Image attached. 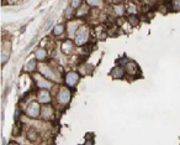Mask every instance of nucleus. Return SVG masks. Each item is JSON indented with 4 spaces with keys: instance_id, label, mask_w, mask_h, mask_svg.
I'll use <instances>...</instances> for the list:
<instances>
[{
    "instance_id": "obj_16",
    "label": "nucleus",
    "mask_w": 180,
    "mask_h": 145,
    "mask_svg": "<svg viewBox=\"0 0 180 145\" xmlns=\"http://www.w3.org/2000/svg\"><path fill=\"white\" fill-rule=\"evenodd\" d=\"M36 67H37V64H36V61H30V62L27 63L26 66H25V71H27V72H31V71H35V70H36Z\"/></svg>"
},
{
    "instance_id": "obj_22",
    "label": "nucleus",
    "mask_w": 180,
    "mask_h": 145,
    "mask_svg": "<svg viewBox=\"0 0 180 145\" xmlns=\"http://www.w3.org/2000/svg\"><path fill=\"white\" fill-rule=\"evenodd\" d=\"M86 3L91 6H99L101 5V0H86Z\"/></svg>"
},
{
    "instance_id": "obj_14",
    "label": "nucleus",
    "mask_w": 180,
    "mask_h": 145,
    "mask_svg": "<svg viewBox=\"0 0 180 145\" xmlns=\"http://www.w3.org/2000/svg\"><path fill=\"white\" fill-rule=\"evenodd\" d=\"M27 137H28V139H30V140L35 142L40 135H39V133H37V130H36L35 128H30V129H28V131H27Z\"/></svg>"
},
{
    "instance_id": "obj_18",
    "label": "nucleus",
    "mask_w": 180,
    "mask_h": 145,
    "mask_svg": "<svg viewBox=\"0 0 180 145\" xmlns=\"http://www.w3.org/2000/svg\"><path fill=\"white\" fill-rule=\"evenodd\" d=\"M128 21H130L131 26H137V25H138V22H140L138 18H137L136 15H131V16H130V19H128Z\"/></svg>"
},
{
    "instance_id": "obj_11",
    "label": "nucleus",
    "mask_w": 180,
    "mask_h": 145,
    "mask_svg": "<svg viewBox=\"0 0 180 145\" xmlns=\"http://www.w3.org/2000/svg\"><path fill=\"white\" fill-rule=\"evenodd\" d=\"M125 67L121 64V66H116V67H114L112 68V71H111V76H112V78H115V80H119V78H122L123 77V75H125V70H123Z\"/></svg>"
},
{
    "instance_id": "obj_7",
    "label": "nucleus",
    "mask_w": 180,
    "mask_h": 145,
    "mask_svg": "<svg viewBox=\"0 0 180 145\" xmlns=\"http://www.w3.org/2000/svg\"><path fill=\"white\" fill-rule=\"evenodd\" d=\"M37 101L42 104H47L51 102V94L47 89L41 88V91L37 93Z\"/></svg>"
},
{
    "instance_id": "obj_23",
    "label": "nucleus",
    "mask_w": 180,
    "mask_h": 145,
    "mask_svg": "<svg viewBox=\"0 0 180 145\" xmlns=\"http://www.w3.org/2000/svg\"><path fill=\"white\" fill-rule=\"evenodd\" d=\"M93 143H94L93 140H88V142H86V144H93Z\"/></svg>"
},
{
    "instance_id": "obj_9",
    "label": "nucleus",
    "mask_w": 180,
    "mask_h": 145,
    "mask_svg": "<svg viewBox=\"0 0 180 145\" xmlns=\"http://www.w3.org/2000/svg\"><path fill=\"white\" fill-rule=\"evenodd\" d=\"M79 81V75L77 72H68L65 76V83L69 87H74Z\"/></svg>"
},
{
    "instance_id": "obj_20",
    "label": "nucleus",
    "mask_w": 180,
    "mask_h": 145,
    "mask_svg": "<svg viewBox=\"0 0 180 145\" xmlns=\"http://www.w3.org/2000/svg\"><path fill=\"white\" fill-rule=\"evenodd\" d=\"M115 13H116L117 15H122V14L125 13V8H123V5H122V4L115 6Z\"/></svg>"
},
{
    "instance_id": "obj_1",
    "label": "nucleus",
    "mask_w": 180,
    "mask_h": 145,
    "mask_svg": "<svg viewBox=\"0 0 180 145\" xmlns=\"http://www.w3.org/2000/svg\"><path fill=\"white\" fill-rule=\"evenodd\" d=\"M26 114L30 118H37L41 115V107L37 102H31L26 107Z\"/></svg>"
},
{
    "instance_id": "obj_8",
    "label": "nucleus",
    "mask_w": 180,
    "mask_h": 145,
    "mask_svg": "<svg viewBox=\"0 0 180 145\" xmlns=\"http://www.w3.org/2000/svg\"><path fill=\"white\" fill-rule=\"evenodd\" d=\"M41 118L44 120H49L53 118V108L51 105L41 107Z\"/></svg>"
},
{
    "instance_id": "obj_19",
    "label": "nucleus",
    "mask_w": 180,
    "mask_h": 145,
    "mask_svg": "<svg viewBox=\"0 0 180 145\" xmlns=\"http://www.w3.org/2000/svg\"><path fill=\"white\" fill-rule=\"evenodd\" d=\"M172 10L173 11H179L180 10V0H173L172 1Z\"/></svg>"
},
{
    "instance_id": "obj_21",
    "label": "nucleus",
    "mask_w": 180,
    "mask_h": 145,
    "mask_svg": "<svg viewBox=\"0 0 180 145\" xmlns=\"http://www.w3.org/2000/svg\"><path fill=\"white\" fill-rule=\"evenodd\" d=\"M70 6L74 8V9H79L80 6H81V0H72Z\"/></svg>"
},
{
    "instance_id": "obj_2",
    "label": "nucleus",
    "mask_w": 180,
    "mask_h": 145,
    "mask_svg": "<svg viewBox=\"0 0 180 145\" xmlns=\"http://www.w3.org/2000/svg\"><path fill=\"white\" fill-rule=\"evenodd\" d=\"M35 82L37 84V87H40V88H44V89H49V88H52V82H51V80H48V78H46L44 76L42 77L41 75H35Z\"/></svg>"
},
{
    "instance_id": "obj_13",
    "label": "nucleus",
    "mask_w": 180,
    "mask_h": 145,
    "mask_svg": "<svg viewBox=\"0 0 180 145\" xmlns=\"http://www.w3.org/2000/svg\"><path fill=\"white\" fill-rule=\"evenodd\" d=\"M73 47H74V45L72 43V41H65L62 45V51H63L64 53L69 55V53L73 51Z\"/></svg>"
},
{
    "instance_id": "obj_24",
    "label": "nucleus",
    "mask_w": 180,
    "mask_h": 145,
    "mask_svg": "<svg viewBox=\"0 0 180 145\" xmlns=\"http://www.w3.org/2000/svg\"><path fill=\"white\" fill-rule=\"evenodd\" d=\"M114 1H115V3H121L122 0H114Z\"/></svg>"
},
{
    "instance_id": "obj_6",
    "label": "nucleus",
    "mask_w": 180,
    "mask_h": 145,
    "mask_svg": "<svg viewBox=\"0 0 180 145\" xmlns=\"http://www.w3.org/2000/svg\"><path fill=\"white\" fill-rule=\"evenodd\" d=\"M125 71L130 75V76H136L140 73V68H138V64L133 61H128L125 66Z\"/></svg>"
},
{
    "instance_id": "obj_4",
    "label": "nucleus",
    "mask_w": 180,
    "mask_h": 145,
    "mask_svg": "<svg viewBox=\"0 0 180 145\" xmlns=\"http://www.w3.org/2000/svg\"><path fill=\"white\" fill-rule=\"evenodd\" d=\"M88 37H89V34H88V30L83 26H80V29L78 30V32L75 34V42L78 45H83L88 41Z\"/></svg>"
},
{
    "instance_id": "obj_12",
    "label": "nucleus",
    "mask_w": 180,
    "mask_h": 145,
    "mask_svg": "<svg viewBox=\"0 0 180 145\" xmlns=\"http://www.w3.org/2000/svg\"><path fill=\"white\" fill-rule=\"evenodd\" d=\"M35 57H36L39 61H44L46 57H47V51H46V48H43V47L39 48V50L36 51V53H35Z\"/></svg>"
},
{
    "instance_id": "obj_10",
    "label": "nucleus",
    "mask_w": 180,
    "mask_h": 145,
    "mask_svg": "<svg viewBox=\"0 0 180 145\" xmlns=\"http://www.w3.org/2000/svg\"><path fill=\"white\" fill-rule=\"evenodd\" d=\"M80 22L77 20L74 21H70L68 25H67V30H68V35H69V37H72V36H74L75 35V32H78V30H79L80 27Z\"/></svg>"
},
{
    "instance_id": "obj_15",
    "label": "nucleus",
    "mask_w": 180,
    "mask_h": 145,
    "mask_svg": "<svg viewBox=\"0 0 180 145\" xmlns=\"http://www.w3.org/2000/svg\"><path fill=\"white\" fill-rule=\"evenodd\" d=\"M64 30H65L64 25H56V26H54V29H53V35L59 36V35H62V34L64 32Z\"/></svg>"
},
{
    "instance_id": "obj_17",
    "label": "nucleus",
    "mask_w": 180,
    "mask_h": 145,
    "mask_svg": "<svg viewBox=\"0 0 180 145\" xmlns=\"http://www.w3.org/2000/svg\"><path fill=\"white\" fill-rule=\"evenodd\" d=\"M73 10H74V8L68 6V8L65 9V11H64V18H65V19H70V18L73 16Z\"/></svg>"
},
{
    "instance_id": "obj_3",
    "label": "nucleus",
    "mask_w": 180,
    "mask_h": 145,
    "mask_svg": "<svg viewBox=\"0 0 180 145\" xmlns=\"http://www.w3.org/2000/svg\"><path fill=\"white\" fill-rule=\"evenodd\" d=\"M70 97H72L70 92L65 87H62L59 89V92H58V94H57V99H58V102L60 104H67L70 101Z\"/></svg>"
},
{
    "instance_id": "obj_5",
    "label": "nucleus",
    "mask_w": 180,
    "mask_h": 145,
    "mask_svg": "<svg viewBox=\"0 0 180 145\" xmlns=\"http://www.w3.org/2000/svg\"><path fill=\"white\" fill-rule=\"evenodd\" d=\"M40 73L42 75V76H44L46 78H48V80H53V81H56V78H54V77H57V76H56V73H54L53 68H52V67H49V66H47V64H42V66H41Z\"/></svg>"
}]
</instances>
